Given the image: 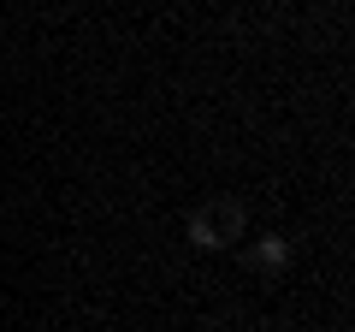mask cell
I'll list each match as a JSON object with an SVG mask.
<instances>
[{
    "mask_svg": "<svg viewBox=\"0 0 355 332\" xmlns=\"http://www.w3.org/2000/svg\"><path fill=\"white\" fill-rule=\"evenodd\" d=\"M254 261H261V267H284V243H279V238H266L261 249H254Z\"/></svg>",
    "mask_w": 355,
    "mask_h": 332,
    "instance_id": "cell-2",
    "label": "cell"
},
{
    "mask_svg": "<svg viewBox=\"0 0 355 332\" xmlns=\"http://www.w3.org/2000/svg\"><path fill=\"white\" fill-rule=\"evenodd\" d=\"M237 219H243L237 208H225V214H196V219H190V238L202 243V249H214V243H219V226L237 231Z\"/></svg>",
    "mask_w": 355,
    "mask_h": 332,
    "instance_id": "cell-1",
    "label": "cell"
}]
</instances>
